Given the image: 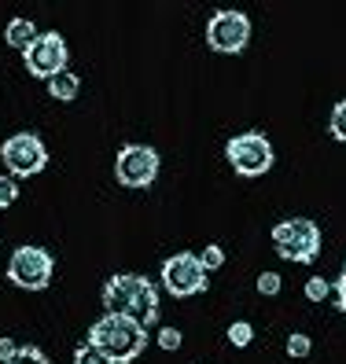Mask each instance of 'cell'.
<instances>
[{"mask_svg":"<svg viewBox=\"0 0 346 364\" xmlns=\"http://www.w3.org/2000/svg\"><path fill=\"white\" fill-rule=\"evenodd\" d=\"M100 302L107 313L133 316L147 331L159 324V287L155 280H147L140 272H115L111 280H103Z\"/></svg>","mask_w":346,"mask_h":364,"instance_id":"obj_1","label":"cell"},{"mask_svg":"<svg viewBox=\"0 0 346 364\" xmlns=\"http://www.w3.org/2000/svg\"><path fill=\"white\" fill-rule=\"evenodd\" d=\"M89 342L93 350H100L107 360H115V364H133L144 350H147V328L137 324L133 316H122V313H103L96 324L89 328Z\"/></svg>","mask_w":346,"mask_h":364,"instance_id":"obj_2","label":"cell"},{"mask_svg":"<svg viewBox=\"0 0 346 364\" xmlns=\"http://www.w3.org/2000/svg\"><path fill=\"white\" fill-rule=\"evenodd\" d=\"M269 240H273L276 254H280L284 262L310 265V262L320 258L324 235H320V225L310 221V218H288V221H276V225H273Z\"/></svg>","mask_w":346,"mask_h":364,"instance_id":"obj_3","label":"cell"},{"mask_svg":"<svg viewBox=\"0 0 346 364\" xmlns=\"http://www.w3.org/2000/svg\"><path fill=\"white\" fill-rule=\"evenodd\" d=\"M225 159H229V166H232L236 177L254 181V177H266L269 169H273L276 151H273V144H269L266 133L251 129V133H240V136H232V140L225 144Z\"/></svg>","mask_w":346,"mask_h":364,"instance_id":"obj_4","label":"cell"},{"mask_svg":"<svg viewBox=\"0 0 346 364\" xmlns=\"http://www.w3.org/2000/svg\"><path fill=\"white\" fill-rule=\"evenodd\" d=\"M4 272H8V280L19 291H45L52 284V276H56V258H52V250H45V247L23 243L19 250H11Z\"/></svg>","mask_w":346,"mask_h":364,"instance_id":"obj_5","label":"cell"},{"mask_svg":"<svg viewBox=\"0 0 346 364\" xmlns=\"http://www.w3.org/2000/svg\"><path fill=\"white\" fill-rule=\"evenodd\" d=\"M0 162H4L8 177L26 181V177H37L48 166V147L37 133H11L0 144Z\"/></svg>","mask_w":346,"mask_h":364,"instance_id":"obj_6","label":"cell"},{"mask_svg":"<svg viewBox=\"0 0 346 364\" xmlns=\"http://www.w3.org/2000/svg\"><path fill=\"white\" fill-rule=\"evenodd\" d=\"M206 48L218 55H240L251 45V18L236 8H221L206 18Z\"/></svg>","mask_w":346,"mask_h":364,"instance_id":"obj_7","label":"cell"},{"mask_svg":"<svg viewBox=\"0 0 346 364\" xmlns=\"http://www.w3.org/2000/svg\"><path fill=\"white\" fill-rule=\"evenodd\" d=\"M67 63H70V48H67V41H63V33H56V30L37 33V41L23 52L26 74L45 81V85L52 77H59V74H67Z\"/></svg>","mask_w":346,"mask_h":364,"instance_id":"obj_8","label":"cell"},{"mask_svg":"<svg viewBox=\"0 0 346 364\" xmlns=\"http://www.w3.org/2000/svg\"><path fill=\"white\" fill-rule=\"evenodd\" d=\"M206 269L199 262V254H192V250H181V254H173V258L162 262V272H159V280H162V291L169 298H192V294H203L210 287L206 280Z\"/></svg>","mask_w":346,"mask_h":364,"instance_id":"obj_9","label":"cell"},{"mask_svg":"<svg viewBox=\"0 0 346 364\" xmlns=\"http://www.w3.org/2000/svg\"><path fill=\"white\" fill-rule=\"evenodd\" d=\"M159 177V151L147 144H122L115 159V181L129 191H144Z\"/></svg>","mask_w":346,"mask_h":364,"instance_id":"obj_10","label":"cell"},{"mask_svg":"<svg viewBox=\"0 0 346 364\" xmlns=\"http://www.w3.org/2000/svg\"><path fill=\"white\" fill-rule=\"evenodd\" d=\"M37 33H41V30L30 23L26 15H15L11 23L4 26V41H8L11 48H19V52H26V48L33 45V41H37Z\"/></svg>","mask_w":346,"mask_h":364,"instance_id":"obj_11","label":"cell"},{"mask_svg":"<svg viewBox=\"0 0 346 364\" xmlns=\"http://www.w3.org/2000/svg\"><path fill=\"white\" fill-rule=\"evenodd\" d=\"M78 92H81V77H78V74H70V70L48 81V96H52L56 103H74V100H78Z\"/></svg>","mask_w":346,"mask_h":364,"instance_id":"obj_12","label":"cell"},{"mask_svg":"<svg viewBox=\"0 0 346 364\" xmlns=\"http://www.w3.org/2000/svg\"><path fill=\"white\" fill-rule=\"evenodd\" d=\"M284 350H288V357H295V360H306V357L313 353V338H310L306 331H291L288 342H284Z\"/></svg>","mask_w":346,"mask_h":364,"instance_id":"obj_13","label":"cell"},{"mask_svg":"<svg viewBox=\"0 0 346 364\" xmlns=\"http://www.w3.org/2000/svg\"><path fill=\"white\" fill-rule=\"evenodd\" d=\"M225 338L232 342L236 350H247V346H251V338H254V328L247 324V320H232L229 331H225Z\"/></svg>","mask_w":346,"mask_h":364,"instance_id":"obj_14","label":"cell"},{"mask_svg":"<svg viewBox=\"0 0 346 364\" xmlns=\"http://www.w3.org/2000/svg\"><path fill=\"white\" fill-rule=\"evenodd\" d=\"M328 133L339 140V144H346V100H339L335 107H332V118H328Z\"/></svg>","mask_w":346,"mask_h":364,"instance_id":"obj_15","label":"cell"},{"mask_svg":"<svg viewBox=\"0 0 346 364\" xmlns=\"http://www.w3.org/2000/svg\"><path fill=\"white\" fill-rule=\"evenodd\" d=\"M199 262H203L206 272H218V269L225 265V247H221V243H206L203 254H199Z\"/></svg>","mask_w":346,"mask_h":364,"instance_id":"obj_16","label":"cell"},{"mask_svg":"<svg viewBox=\"0 0 346 364\" xmlns=\"http://www.w3.org/2000/svg\"><path fill=\"white\" fill-rule=\"evenodd\" d=\"M254 287H258V294H266V298H276L280 291H284V280H280V272H262L254 280Z\"/></svg>","mask_w":346,"mask_h":364,"instance_id":"obj_17","label":"cell"},{"mask_svg":"<svg viewBox=\"0 0 346 364\" xmlns=\"http://www.w3.org/2000/svg\"><path fill=\"white\" fill-rule=\"evenodd\" d=\"M302 291H306V298H310V302H324V298L332 294V280H324V276H310V280H306V287H302Z\"/></svg>","mask_w":346,"mask_h":364,"instance_id":"obj_18","label":"cell"},{"mask_svg":"<svg viewBox=\"0 0 346 364\" xmlns=\"http://www.w3.org/2000/svg\"><path fill=\"white\" fill-rule=\"evenodd\" d=\"M8 364H52V360L45 357V350H41V346H19V353Z\"/></svg>","mask_w":346,"mask_h":364,"instance_id":"obj_19","label":"cell"},{"mask_svg":"<svg viewBox=\"0 0 346 364\" xmlns=\"http://www.w3.org/2000/svg\"><path fill=\"white\" fill-rule=\"evenodd\" d=\"M15 199H19V181L4 173V177H0V210L15 206Z\"/></svg>","mask_w":346,"mask_h":364,"instance_id":"obj_20","label":"cell"},{"mask_svg":"<svg viewBox=\"0 0 346 364\" xmlns=\"http://www.w3.org/2000/svg\"><path fill=\"white\" fill-rule=\"evenodd\" d=\"M74 364H115V360H107L100 350L89 346V342H81V346L74 350Z\"/></svg>","mask_w":346,"mask_h":364,"instance_id":"obj_21","label":"cell"},{"mask_svg":"<svg viewBox=\"0 0 346 364\" xmlns=\"http://www.w3.org/2000/svg\"><path fill=\"white\" fill-rule=\"evenodd\" d=\"M332 298H335V309H339V313H346V262H342L339 276L332 280Z\"/></svg>","mask_w":346,"mask_h":364,"instance_id":"obj_22","label":"cell"},{"mask_svg":"<svg viewBox=\"0 0 346 364\" xmlns=\"http://www.w3.org/2000/svg\"><path fill=\"white\" fill-rule=\"evenodd\" d=\"M181 338H184V335H181L177 328H162V331H159V346L173 353V350H181Z\"/></svg>","mask_w":346,"mask_h":364,"instance_id":"obj_23","label":"cell"},{"mask_svg":"<svg viewBox=\"0 0 346 364\" xmlns=\"http://www.w3.org/2000/svg\"><path fill=\"white\" fill-rule=\"evenodd\" d=\"M19 353V342L15 338H0V364H8Z\"/></svg>","mask_w":346,"mask_h":364,"instance_id":"obj_24","label":"cell"}]
</instances>
